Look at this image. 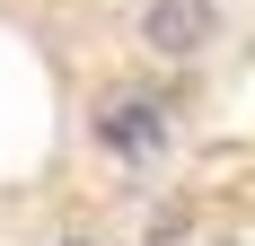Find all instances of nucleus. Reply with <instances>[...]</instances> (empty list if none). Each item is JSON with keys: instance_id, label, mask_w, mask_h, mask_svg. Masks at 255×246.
<instances>
[{"instance_id": "3", "label": "nucleus", "mask_w": 255, "mask_h": 246, "mask_svg": "<svg viewBox=\"0 0 255 246\" xmlns=\"http://www.w3.org/2000/svg\"><path fill=\"white\" fill-rule=\"evenodd\" d=\"M71 246H88V238H71Z\"/></svg>"}, {"instance_id": "2", "label": "nucleus", "mask_w": 255, "mask_h": 246, "mask_svg": "<svg viewBox=\"0 0 255 246\" xmlns=\"http://www.w3.org/2000/svg\"><path fill=\"white\" fill-rule=\"evenodd\" d=\"M141 44H150V53H194V44H211V0H150Z\"/></svg>"}, {"instance_id": "1", "label": "nucleus", "mask_w": 255, "mask_h": 246, "mask_svg": "<svg viewBox=\"0 0 255 246\" xmlns=\"http://www.w3.org/2000/svg\"><path fill=\"white\" fill-rule=\"evenodd\" d=\"M97 141L115 149V158H158V141H167V115H158L150 97H106Z\"/></svg>"}]
</instances>
